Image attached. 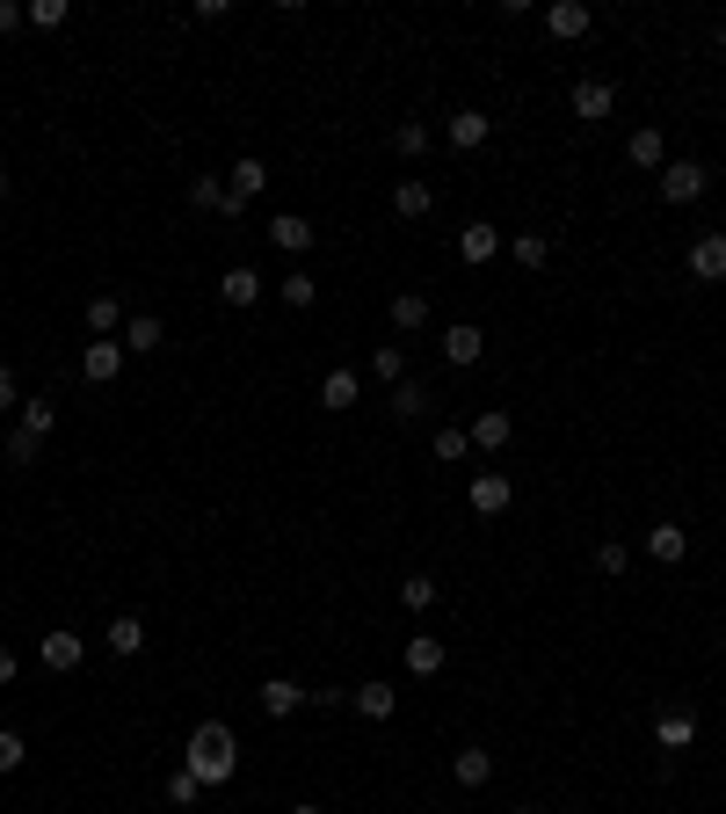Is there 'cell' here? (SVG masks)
Returning a JSON list of instances; mask_svg holds the SVG:
<instances>
[{
    "label": "cell",
    "instance_id": "18",
    "mask_svg": "<svg viewBox=\"0 0 726 814\" xmlns=\"http://www.w3.org/2000/svg\"><path fill=\"white\" fill-rule=\"evenodd\" d=\"M255 698H261V712H269V720H291V712L306 706V684H291V676H269Z\"/></svg>",
    "mask_w": 726,
    "mask_h": 814
},
{
    "label": "cell",
    "instance_id": "20",
    "mask_svg": "<svg viewBox=\"0 0 726 814\" xmlns=\"http://www.w3.org/2000/svg\"><path fill=\"white\" fill-rule=\"evenodd\" d=\"M502 247H509V241H502V233H494V225H487V219H472L466 233H458V255H466L472 269H480V262H494V255H502Z\"/></svg>",
    "mask_w": 726,
    "mask_h": 814
},
{
    "label": "cell",
    "instance_id": "31",
    "mask_svg": "<svg viewBox=\"0 0 726 814\" xmlns=\"http://www.w3.org/2000/svg\"><path fill=\"white\" fill-rule=\"evenodd\" d=\"M190 204H196V211H218V219H225V175H190Z\"/></svg>",
    "mask_w": 726,
    "mask_h": 814
},
{
    "label": "cell",
    "instance_id": "11",
    "mask_svg": "<svg viewBox=\"0 0 726 814\" xmlns=\"http://www.w3.org/2000/svg\"><path fill=\"white\" fill-rule=\"evenodd\" d=\"M480 349H487V335L472 328V320L444 328V364H450V371H472V364H480Z\"/></svg>",
    "mask_w": 726,
    "mask_h": 814
},
{
    "label": "cell",
    "instance_id": "37",
    "mask_svg": "<svg viewBox=\"0 0 726 814\" xmlns=\"http://www.w3.org/2000/svg\"><path fill=\"white\" fill-rule=\"evenodd\" d=\"M371 379L399 385V379H407V357H399V349H371Z\"/></svg>",
    "mask_w": 726,
    "mask_h": 814
},
{
    "label": "cell",
    "instance_id": "14",
    "mask_svg": "<svg viewBox=\"0 0 726 814\" xmlns=\"http://www.w3.org/2000/svg\"><path fill=\"white\" fill-rule=\"evenodd\" d=\"M567 103H574V117L604 124L610 109H618V87H610V81H574V95H567Z\"/></svg>",
    "mask_w": 726,
    "mask_h": 814
},
{
    "label": "cell",
    "instance_id": "10",
    "mask_svg": "<svg viewBox=\"0 0 726 814\" xmlns=\"http://www.w3.org/2000/svg\"><path fill=\"white\" fill-rule=\"evenodd\" d=\"M545 30H553L559 44H574V36L596 30V8H581V0H553V8H545Z\"/></svg>",
    "mask_w": 726,
    "mask_h": 814
},
{
    "label": "cell",
    "instance_id": "27",
    "mask_svg": "<svg viewBox=\"0 0 726 814\" xmlns=\"http://www.w3.org/2000/svg\"><path fill=\"white\" fill-rule=\"evenodd\" d=\"M103 641H109V655H124V662H131V655L146 647V625L131 619V611H124V619H109V633H103Z\"/></svg>",
    "mask_w": 726,
    "mask_h": 814
},
{
    "label": "cell",
    "instance_id": "47",
    "mask_svg": "<svg viewBox=\"0 0 726 814\" xmlns=\"http://www.w3.org/2000/svg\"><path fill=\"white\" fill-rule=\"evenodd\" d=\"M0 204H8V168H0Z\"/></svg>",
    "mask_w": 726,
    "mask_h": 814
},
{
    "label": "cell",
    "instance_id": "13",
    "mask_svg": "<svg viewBox=\"0 0 726 814\" xmlns=\"http://www.w3.org/2000/svg\"><path fill=\"white\" fill-rule=\"evenodd\" d=\"M647 553H654L661 568H683V560H691V531H683V524H647Z\"/></svg>",
    "mask_w": 726,
    "mask_h": 814
},
{
    "label": "cell",
    "instance_id": "16",
    "mask_svg": "<svg viewBox=\"0 0 726 814\" xmlns=\"http://www.w3.org/2000/svg\"><path fill=\"white\" fill-rule=\"evenodd\" d=\"M654 742L669 749V757H675V749H691V742H697V712H691V706H669V712L654 720Z\"/></svg>",
    "mask_w": 726,
    "mask_h": 814
},
{
    "label": "cell",
    "instance_id": "1",
    "mask_svg": "<svg viewBox=\"0 0 726 814\" xmlns=\"http://www.w3.org/2000/svg\"><path fill=\"white\" fill-rule=\"evenodd\" d=\"M190 771H196L204 785H225L233 771H241V742H233V728H225V720L190 728Z\"/></svg>",
    "mask_w": 726,
    "mask_h": 814
},
{
    "label": "cell",
    "instance_id": "49",
    "mask_svg": "<svg viewBox=\"0 0 726 814\" xmlns=\"http://www.w3.org/2000/svg\"><path fill=\"white\" fill-rule=\"evenodd\" d=\"M516 814H537V807H516Z\"/></svg>",
    "mask_w": 726,
    "mask_h": 814
},
{
    "label": "cell",
    "instance_id": "28",
    "mask_svg": "<svg viewBox=\"0 0 726 814\" xmlns=\"http://www.w3.org/2000/svg\"><path fill=\"white\" fill-rule=\"evenodd\" d=\"M429 139H436V131H429V124H421V117L393 124V154H399V160H421V154H429Z\"/></svg>",
    "mask_w": 726,
    "mask_h": 814
},
{
    "label": "cell",
    "instance_id": "6",
    "mask_svg": "<svg viewBox=\"0 0 726 814\" xmlns=\"http://www.w3.org/2000/svg\"><path fill=\"white\" fill-rule=\"evenodd\" d=\"M36 662H44V669L52 676H73L87 662V641L81 633H66V625H58V633H44V641H36Z\"/></svg>",
    "mask_w": 726,
    "mask_h": 814
},
{
    "label": "cell",
    "instance_id": "32",
    "mask_svg": "<svg viewBox=\"0 0 726 814\" xmlns=\"http://www.w3.org/2000/svg\"><path fill=\"white\" fill-rule=\"evenodd\" d=\"M277 298H284V306H291V313H312V298H320V284H312L306 269H291V277L277 284Z\"/></svg>",
    "mask_w": 726,
    "mask_h": 814
},
{
    "label": "cell",
    "instance_id": "26",
    "mask_svg": "<svg viewBox=\"0 0 726 814\" xmlns=\"http://www.w3.org/2000/svg\"><path fill=\"white\" fill-rule=\"evenodd\" d=\"M349 706H356L363 720H393L399 691H393V684H363V691H349Z\"/></svg>",
    "mask_w": 726,
    "mask_h": 814
},
{
    "label": "cell",
    "instance_id": "2",
    "mask_svg": "<svg viewBox=\"0 0 726 814\" xmlns=\"http://www.w3.org/2000/svg\"><path fill=\"white\" fill-rule=\"evenodd\" d=\"M466 503H472V517H502V509L516 503V480H509L502 466H480L472 487H466Z\"/></svg>",
    "mask_w": 726,
    "mask_h": 814
},
{
    "label": "cell",
    "instance_id": "19",
    "mask_svg": "<svg viewBox=\"0 0 726 814\" xmlns=\"http://www.w3.org/2000/svg\"><path fill=\"white\" fill-rule=\"evenodd\" d=\"M487 131H494V117H480V109H458V117L444 124V139L458 146V154H480V146H487Z\"/></svg>",
    "mask_w": 726,
    "mask_h": 814
},
{
    "label": "cell",
    "instance_id": "36",
    "mask_svg": "<svg viewBox=\"0 0 726 814\" xmlns=\"http://www.w3.org/2000/svg\"><path fill=\"white\" fill-rule=\"evenodd\" d=\"M52 422H58V408H52V400H44V393H30V400H22V430L52 436Z\"/></svg>",
    "mask_w": 726,
    "mask_h": 814
},
{
    "label": "cell",
    "instance_id": "44",
    "mask_svg": "<svg viewBox=\"0 0 726 814\" xmlns=\"http://www.w3.org/2000/svg\"><path fill=\"white\" fill-rule=\"evenodd\" d=\"M0 415H15V371L0 364Z\"/></svg>",
    "mask_w": 726,
    "mask_h": 814
},
{
    "label": "cell",
    "instance_id": "39",
    "mask_svg": "<svg viewBox=\"0 0 726 814\" xmlns=\"http://www.w3.org/2000/svg\"><path fill=\"white\" fill-rule=\"evenodd\" d=\"M624 568H632V553H624L618 538H604V546H596V574H610V582H618Z\"/></svg>",
    "mask_w": 726,
    "mask_h": 814
},
{
    "label": "cell",
    "instance_id": "12",
    "mask_svg": "<svg viewBox=\"0 0 726 814\" xmlns=\"http://www.w3.org/2000/svg\"><path fill=\"white\" fill-rule=\"evenodd\" d=\"M160 342H168V320H160V313H131V320H124V357H153Z\"/></svg>",
    "mask_w": 726,
    "mask_h": 814
},
{
    "label": "cell",
    "instance_id": "15",
    "mask_svg": "<svg viewBox=\"0 0 726 814\" xmlns=\"http://www.w3.org/2000/svg\"><path fill=\"white\" fill-rule=\"evenodd\" d=\"M624 160H632V168H669V139H661V124H640V131H632V139H624Z\"/></svg>",
    "mask_w": 726,
    "mask_h": 814
},
{
    "label": "cell",
    "instance_id": "17",
    "mask_svg": "<svg viewBox=\"0 0 726 814\" xmlns=\"http://www.w3.org/2000/svg\"><path fill=\"white\" fill-rule=\"evenodd\" d=\"M399 662H407V676H444L450 647H444V641H429V633H415V641L399 647Z\"/></svg>",
    "mask_w": 726,
    "mask_h": 814
},
{
    "label": "cell",
    "instance_id": "3",
    "mask_svg": "<svg viewBox=\"0 0 726 814\" xmlns=\"http://www.w3.org/2000/svg\"><path fill=\"white\" fill-rule=\"evenodd\" d=\"M261 190H269V168H261L255 154H247V160H233V168H225V219H233V211H247Z\"/></svg>",
    "mask_w": 726,
    "mask_h": 814
},
{
    "label": "cell",
    "instance_id": "30",
    "mask_svg": "<svg viewBox=\"0 0 726 814\" xmlns=\"http://www.w3.org/2000/svg\"><path fill=\"white\" fill-rule=\"evenodd\" d=\"M509 255H516V269H545V262H553V241H545V233H516Z\"/></svg>",
    "mask_w": 726,
    "mask_h": 814
},
{
    "label": "cell",
    "instance_id": "25",
    "mask_svg": "<svg viewBox=\"0 0 726 814\" xmlns=\"http://www.w3.org/2000/svg\"><path fill=\"white\" fill-rule=\"evenodd\" d=\"M0 458H8V466H36V458H44V436H36V430H22V422H15V430L0 436Z\"/></svg>",
    "mask_w": 726,
    "mask_h": 814
},
{
    "label": "cell",
    "instance_id": "35",
    "mask_svg": "<svg viewBox=\"0 0 726 814\" xmlns=\"http://www.w3.org/2000/svg\"><path fill=\"white\" fill-rule=\"evenodd\" d=\"M421 408H429V385H415V379H399V385H393V415H399V422H415V415H421Z\"/></svg>",
    "mask_w": 726,
    "mask_h": 814
},
{
    "label": "cell",
    "instance_id": "42",
    "mask_svg": "<svg viewBox=\"0 0 726 814\" xmlns=\"http://www.w3.org/2000/svg\"><path fill=\"white\" fill-rule=\"evenodd\" d=\"M30 22L36 30H58V22H66V0H30Z\"/></svg>",
    "mask_w": 726,
    "mask_h": 814
},
{
    "label": "cell",
    "instance_id": "22",
    "mask_svg": "<svg viewBox=\"0 0 726 814\" xmlns=\"http://www.w3.org/2000/svg\"><path fill=\"white\" fill-rule=\"evenodd\" d=\"M450 779L466 785V793H480V785L494 779V757H487V749H458V757H450Z\"/></svg>",
    "mask_w": 726,
    "mask_h": 814
},
{
    "label": "cell",
    "instance_id": "9",
    "mask_svg": "<svg viewBox=\"0 0 726 814\" xmlns=\"http://www.w3.org/2000/svg\"><path fill=\"white\" fill-rule=\"evenodd\" d=\"M691 277L697 284H726V233H697L691 241Z\"/></svg>",
    "mask_w": 726,
    "mask_h": 814
},
{
    "label": "cell",
    "instance_id": "8",
    "mask_svg": "<svg viewBox=\"0 0 726 814\" xmlns=\"http://www.w3.org/2000/svg\"><path fill=\"white\" fill-rule=\"evenodd\" d=\"M117 371H124V342H117V335H95V342L81 349V379L87 385H109Z\"/></svg>",
    "mask_w": 726,
    "mask_h": 814
},
{
    "label": "cell",
    "instance_id": "5",
    "mask_svg": "<svg viewBox=\"0 0 726 814\" xmlns=\"http://www.w3.org/2000/svg\"><path fill=\"white\" fill-rule=\"evenodd\" d=\"M705 160H669V168H661V204H697V197H705Z\"/></svg>",
    "mask_w": 726,
    "mask_h": 814
},
{
    "label": "cell",
    "instance_id": "29",
    "mask_svg": "<svg viewBox=\"0 0 726 814\" xmlns=\"http://www.w3.org/2000/svg\"><path fill=\"white\" fill-rule=\"evenodd\" d=\"M421 320H429V292H393V328L415 335Z\"/></svg>",
    "mask_w": 726,
    "mask_h": 814
},
{
    "label": "cell",
    "instance_id": "33",
    "mask_svg": "<svg viewBox=\"0 0 726 814\" xmlns=\"http://www.w3.org/2000/svg\"><path fill=\"white\" fill-rule=\"evenodd\" d=\"M117 320H124V298L117 292H95V298H87V328H95V335H109Z\"/></svg>",
    "mask_w": 726,
    "mask_h": 814
},
{
    "label": "cell",
    "instance_id": "4",
    "mask_svg": "<svg viewBox=\"0 0 726 814\" xmlns=\"http://www.w3.org/2000/svg\"><path fill=\"white\" fill-rule=\"evenodd\" d=\"M466 436H472V451H480V458H494V451L516 444V415H509V408H480Z\"/></svg>",
    "mask_w": 726,
    "mask_h": 814
},
{
    "label": "cell",
    "instance_id": "38",
    "mask_svg": "<svg viewBox=\"0 0 726 814\" xmlns=\"http://www.w3.org/2000/svg\"><path fill=\"white\" fill-rule=\"evenodd\" d=\"M399 604H407V611H429L436 604V582H429V574H407V582H399Z\"/></svg>",
    "mask_w": 726,
    "mask_h": 814
},
{
    "label": "cell",
    "instance_id": "24",
    "mask_svg": "<svg viewBox=\"0 0 726 814\" xmlns=\"http://www.w3.org/2000/svg\"><path fill=\"white\" fill-rule=\"evenodd\" d=\"M269 241H277L284 255H306V247H312V225L298 219V211H277V219H269Z\"/></svg>",
    "mask_w": 726,
    "mask_h": 814
},
{
    "label": "cell",
    "instance_id": "48",
    "mask_svg": "<svg viewBox=\"0 0 726 814\" xmlns=\"http://www.w3.org/2000/svg\"><path fill=\"white\" fill-rule=\"evenodd\" d=\"M719 52H726V22H719Z\"/></svg>",
    "mask_w": 726,
    "mask_h": 814
},
{
    "label": "cell",
    "instance_id": "23",
    "mask_svg": "<svg viewBox=\"0 0 726 814\" xmlns=\"http://www.w3.org/2000/svg\"><path fill=\"white\" fill-rule=\"evenodd\" d=\"M393 211H399V219H429V211H436V190L421 182V175H407V182L393 190Z\"/></svg>",
    "mask_w": 726,
    "mask_h": 814
},
{
    "label": "cell",
    "instance_id": "45",
    "mask_svg": "<svg viewBox=\"0 0 726 814\" xmlns=\"http://www.w3.org/2000/svg\"><path fill=\"white\" fill-rule=\"evenodd\" d=\"M0 684H15V647H0Z\"/></svg>",
    "mask_w": 726,
    "mask_h": 814
},
{
    "label": "cell",
    "instance_id": "7",
    "mask_svg": "<svg viewBox=\"0 0 726 814\" xmlns=\"http://www.w3.org/2000/svg\"><path fill=\"white\" fill-rule=\"evenodd\" d=\"M261 292H269V284H261V269H255V262H233V269H225V277H218V298H225V306H233V313L261 306Z\"/></svg>",
    "mask_w": 726,
    "mask_h": 814
},
{
    "label": "cell",
    "instance_id": "34",
    "mask_svg": "<svg viewBox=\"0 0 726 814\" xmlns=\"http://www.w3.org/2000/svg\"><path fill=\"white\" fill-rule=\"evenodd\" d=\"M204 793H211V785L196 779L190 763H182V771H168V800H174V807H196V800H204Z\"/></svg>",
    "mask_w": 726,
    "mask_h": 814
},
{
    "label": "cell",
    "instance_id": "46",
    "mask_svg": "<svg viewBox=\"0 0 726 814\" xmlns=\"http://www.w3.org/2000/svg\"><path fill=\"white\" fill-rule=\"evenodd\" d=\"M291 814H328V807H312V800H298V807H291Z\"/></svg>",
    "mask_w": 726,
    "mask_h": 814
},
{
    "label": "cell",
    "instance_id": "43",
    "mask_svg": "<svg viewBox=\"0 0 726 814\" xmlns=\"http://www.w3.org/2000/svg\"><path fill=\"white\" fill-rule=\"evenodd\" d=\"M22 22H30V8H15V0H0V36H15Z\"/></svg>",
    "mask_w": 726,
    "mask_h": 814
},
{
    "label": "cell",
    "instance_id": "41",
    "mask_svg": "<svg viewBox=\"0 0 726 814\" xmlns=\"http://www.w3.org/2000/svg\"><path fill=\"white\" fill-rule=\"evenodd\" d=\"M466 451H472L466 430H436V458H444V466H450V458H466Z\"/></svg>",
    "mask_w": 726,
    "mask_h": 814
},
{
    "label": "cell",
    "instance_id": "40",
    "mask_svg": "<svg viewBox=\"0 0 726 814\" xmlns=\"http://www.w3.org/2000/svg\"><path fill=\"white\" fill-rule=\"evenodd\" d=\"M22 757H30V742H22L15 728H0V779H8V771H22Z\"/></svg>",
    "mask_w": 726,
    "mask_h": 814
},
{
    "label": "cell",
    "instance_id": "21",
    "mask_svg": "<svg viewBox=\"0 0 726 814\" xmlns=\"http://www.w3.org/2000/svg\"><path fill=\"white\" fill-rule=\"evenodd\" d=\"M356 400H363L356 371H328V379H320V408H328V415H342V408H356Z\"/></svg>",
    "mask_w": 726,
    "mask_h": 814
}]
</instances>
